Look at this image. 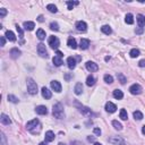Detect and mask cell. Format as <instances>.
<instances>
[{
	"mask_svg": "<svg viewBox=\"0 0 145 145\" xmlns=\"http://www.w3.org/2000/svg\"><path fill=\"white\" fill-rule=\"evenodd\" d=\"M52 113L53 116L57 118V119H62L65 117V111H64V107H62L61 103H56L53 106V109H52Z\"/></svg>",
	"mask_w": 145,
	"mask_h": 145,
	"instance_id": "1",
	"label": "cell"
},
{
	"mask_svg": "<svg viewBox=\"0 0 145 145\" xmlns=\"http://www.w3.org/2000/svg\"><path fill=\"white\" fill-rule=\"evenodd\" d=\"M27 91H28V93L32 94V95L38 94V92H39L38 91V84H36L32 78L27 79Z\"/></svg>",
	"mask_w": 145,
	"mask_h": 145,
	"instance_id": "2",
	"label": "cell"
},
{
	"mask_svg": "<svg viewBox=\"0 0 145 145\" xmlns=\"http://www.w3.org/2000/svg\"><path fill=\"white\" fill-rule=\"evenodd\" d=\"M48 42H49V45L52 49H58L59 45H60V41H59V39L57 36H50Z\"/></svg>",
	"mask_w": 145,
	"mask_h": 145,
	"instance_id": "3",
	"label": "cell"
},
{
	"mask_svg": "<svg viewBox=\"0 0 145 145\" xmlns=\"http://www.w3.org/2000/svg\"><path fill=\"white\" fill-rule=\"evenodd\" d=\"M143 89H142V86L140 84H133L132 86L129 87V92L132 93V94L134 95H137V94H141Z\"/></svg>",
	"mask_w": 145,
	"mask_h": 145,
	"instance_id": "4",
	"label": "cell"
},
{
	"mask_svg": "<svg viewBox=\"0 0 145 145\" xmlns=\"http://www.w3.org/2000/svg\"><path fill=\"white\" fill-rule=\"evenodd\" d=\"M38 52H39V55L41 57H43V58H47L48 57V51L45 49V45L43 43L38 44Z\"/></svg>",
	"mask_w": 145,
	"mask_h": 145,
	"instance_id": "5",
	"label": "cell"
},
{
	"mask_svg": "<svg viewBox=\"0 0 145 145\" xmlns=\"http://www.w3.org/2000/svg\"><path fill=\"white\" fill-rule=\"evenodd\" d=\"M109 143L111 145H125V141L121 137H118V136H115V137H111L109 140Z\"/></svg>",
	"mask_w": 145,
	"mask_h": 145,
	"instance_id": "6",
	"label": "cell"
},
{
	"mask_svg": "<svg viewBox=\"0 0 145 145\" xmlns=\"http://www.w3.org/2000/svg\"><path fill=\"white\" fill-rule=\"evenodd\" d=\"M36 126H39V120L38 119H33V120L28 121V123L26 124V128H27V130H30V132H33V129L35 128Z\"/></svg>",
	"mask_w": 145,
	"mask_h": 145,
	"instance_id": "7",
	"label": "cell"
},
{
	"mask_svg": "<svg viewBox=\"0 0 145 145\" xmlns=\"http://www.w3.org/2000/svg\"><path fill=\"white\" fill-rule=\"evenodd\" d=\"M86 69L89 70V72L93 73V72H96V70L99 69V66L93 61H87L86 62Z\"/></svg>",
	"mask_w": 145,
	"mask_h": 145,
	"instance_id": "8",
	"label": "cell"
},
{
	"mask_svg": "<svg viewBox=\"0 0 145 145\" xmlns=\"http://www.w3.org/2000/svg\"><path fill=\"white\" fill-rule=\"evenodd\" d=\"M76 28H77V31H79V32H85L87 30V24L83 21H79L76 23Z\"/></svg>",
	"mask_w": 145,
	"mask_h": 145,
	"instance_id": "9",
	"label": "cell"
},
{
	"mask_svg": "<svg viewBox=\"0 0 145 145\" xmlns=\"http://www.w3.org/2000/svg\"><path fill=\"white\" fill-rule=\"evenodd\" d=\"M50 85H51V89L55 91V92H57V93L61 92V85L58 81H52L50 83Z\"/></svg>",
	"mask_w": 145,
	"mask_h": 145,
	"instance_id": "10",
	"label": "cell"
},
{
	"mask_svg": "<svg viewBox=\"0 0 145 145\" xmlns=\"http://www.w3.org/2000/svg\"><path fill=\"white\" fill-rule=\"evenodd\" d=\"M35 111L38 115H47L48 113V109H47V107L45 106H39V107H36V109H35Z\"/></svg>",
	"mask_w": 145,
	"mask_h": 145,
	"instance_id": "11",
	"label": "cell"
},
{
	"mask_svg": "<svg viewBox=\"0 0 145 145\" xmlns=\"http://www.w3.org/2000/svg\"><path fill=\"white\" fill-rule=\"evenodd\" d=\"M106 110L108 112H115L116 110H117V107H116V104H113L112 102H107L106 104Z\"/></svg>",
	"mask_w": 145,
	"mask_h": 145,
	"instance_id": "12",
	"label": "cell"
},
{
	"mask_svg": "<svg viewBox=\"0 0 145 145\" xmlns=\"http://www.w3.org/2000/svg\"><path fill=\"white\" fill-rule=\"evenodd\" d=\"M67 64H68V67L70 69H74L76 67V59L74 57H68L67 58Z\"/></svg>",
	"mask_w": 145,
	"mask_h": 145,
	"instance_id": "13",
	"label": "cell"
},
{
	"mask_svg": "<svg viewBox=\"0 0 145 145\" xmlns=\"http://www.w3.org/2000/svg\"><path fill=\"white\" fill-rule=\"evenodd\" d=\"M89 45H90V41L87 39H82L81 42H79V48L83 50H86L89 48Z\"/></svg>",
	"mask_w": 145,
	"mask_h": 145,
	"instance_id": "14",
	"label": "cell"
},
{
	"mask_svg": "<svg viewBox=\"0 0 145 145\" xmlns=\"http://www.w3.org/2000/svg\"><path fill=\"white\" fill-rule=\"evenodd\" d=\"M19 56H21V51L17 49V48H13V49L10 50V57L13 59H17Z\"/></svg>",
	"mask_w": 145,
	"mask_h": 145,
	"instance_id": "15",
	"label": "cell"
},
{
	"mask_svg": "<svg viewBox=\"0 0 145 145\" xmlns=\"http://www.w3.org/2000/svg\"><path fill=\"white\" fill-rule=\"evenodd\" d=\"M112 95H113V98L117 99V100H121V99L124 98V93H123V91H120V90H115Z\"/></svg>",
	"mask_w": 145,
	"mask_h": 145,
	"instance_id": "16",
	"label": "cell"
},
{
	"mask_svg": "<svg viewBox=\"0 0 145 145\" xmlns=\"http://www.w3.org/2000/svg\"><path fill=\"white\" fill-rule=\"evenodd\" d=\"M55 140V133L51 132V130H48L45 133V142H52Z\"/></svg>",
	"mask_w": 145,
	"mask_h": 145,
	"instance_id": "17",
	"label": "cell"
},
{
	"mask_svg": "<svg viewBox=\"0 0 145 145\" xmlns=\"http://www.w3.org/2000/svg\"><path fill=\"white\" fill-rule=\"evenodd\" d=\"M23 26H24V28L26 31H32V30H34V27H35V24H34L33 22H24Z\"/></svg>",
	"mask_w": 145,
	"mask_h": 145,
	"instance_id": "18",
	"label": "cell"
},
{
	"mask_svg": "<svg viewBox=\"0 0 145 145\" xmlns=\"http://www.w3.org/2000/svg\"><path fill=\"white\" fill-rule=\"evenodd\" d=\"M41 93H42V96H43L44 99H47V100H48V99H50L51 95H52V94H51V91H49L47 87H43V89L41 90Z\"/></svg>",
	"mask_w": 145,
	"mask_h": 145,
	"instance_id": "19",
	"label": "cell"
},
{
	"mask_svg": "<svg viewBox=\"0 0 145 145\" xmlns=\"http://www.w3.org/2000/svg\"><path fill=\"white\" fill-rule=\"evenodd\" d=\"M5 36L7 38V40H9V41L11 42H15L16 41V36H15V34H14L11 31H7L5 34Z\"/></svg>",
	"mask_w": 145,
	"mask_h": 145,
	"instance_id": "20",
	"label": "cell"
},
{
	"mask_svg": "<svg viewBox=\"0 0 145 145\" xmlns=\"http://www.w3.org/2000/svg\"><path fill=\"white\" fill-rule=\"evenodd\" d=\"M0 120H1V123L4 124V125H10V124H11L10 118L8 117L7 115H5V113H2V115H1V118H0Z\"/></svg>",
	"mask_w": 145,
	"mask_h": 145,
	"instance_id": "21",
	"label": "cell"
},
{
	"mask_svg": "<svg viewBox=\"0 0 145 145\" xmlns=\"http://www.w3.org/2000/svg\"><path fill=\"white\" fill-rule=\"evenodd\" d=\"M67 44L69 48H73V49H76L77 48V43H76V40L74 38H69L67 41Z\"/></svg>",
	"mask_w": 145,
	"mask_h": 145,
	"instance_id": "22",
	"label": "cell"
},
{
	"mask_svg": "<svg viewBox=\"0 0 145 145\" xmlns=\"http://www.w3.org/2000/svg\"><path fill=\"white\" fill-rule=\"evenodd\" d=\"M101 31L104 34H107V35H109V34L112 33V30H111V27H110L109 25H103V26L101 27Z\"/></svg>",
	"mask_w": 145,
	"mask_h": 145,
	"instance_id": "23",
	"label": "cell"
},
{
	"mask_svg": "<svg viewBox=\"0 0 145 145\" xmlns=\"http://www.w3.org/2000/svg\"><path fill=\"white\" fill-rule=\"evenodd\" d=\"M137 23H138V25H140V27L145 26V16L138 15L137 16Z\"/></svg>",
	"mask_w": 145,
	"mask_h": 145,
	"instance_id": "24",
	"label": "cell"
},
{
	"mask_svg": "<svg viewBox=\"0 0 145 145\" xmlns=\"http://www.w3.org/2000/svg\"><path fill=\"white\" fill-rule=\"evenodd\" d=\"M36 36H38V39L39 40H44L45 39V32L43 30H41V28H40V30H38L36 31Z\"/></svg>",
	"mask_w": 145,
	"mask_h": 145,
	"instance_id": "25",
	"label": "cell"
},
{
	"mask_svg": "<svg viewBox=\"0 0 145 145\" xmlns=\"http://www.w3.org/2000/svg\"><path fill=\"white\" fill-rule=\"evenodd\" d=\"M82 92H83V85H82V83H77L75 86V94H82Z\"/></svg>",
	"mask_w": 145,
	"mask_h": 145,
	"instance_id": "26",
	"label": "cell"
},
{
	"mask_svg": "<svg viewBox=\"0 0 145 145\" xmlns=\"http://www.w3.org/2000/svg\"><path fill=\"white\" fill-rule=\"evenodd\" d=\"M52 61H53V64H55V66H57V67H59V66H61L62 65L61 58H59V57H57V56H55L52 58Z\"/></svg>",
	"mask_w": 145,
	"mask_h": 145,
	"instance_id": "27",
	"label": "cell"
},
{
	"mask_svg": "<svg viewBox=\"0 0 145 145\" xmlns=\"http://www.w3.org/2000/svg\"><path fill=\"white\" fill-rule=\"evenodd\" d=\"M86 84H87V86H93V85L95 84V78L93 77V76H87Z\"/></svg>",
	"mask_w": 145,
	"mask_h": 145,
	"instance_id": "28",
	"label": "cell"
},
{
	"mask_svg": "<svg viewBox=\"0 0 145 145\" xmlns=\"http://www.w3.org/2000/svg\"><path fill=\"white\" fill-rule=\"evenodd\" d=\"M125 22H126L127 24H133V23H134V16H133L132 14H127L126 17H125Z\"/></svg>",
	"mask_w": 145,
	"mask_h": 145,
	"instance_id": "29",
	"label": "cell"
},
{
	"mask_svg": "<svg viewBox=\"0 0 145 145\" xmlns=\"http://www.w3.org/2000/svg\"><path fill=\"white\" fill-rule=\"evenodd\" d=\"M103 78H104V82H106V83H108V84L113 83V77H112L111 75H109V74H106Z\"/></svg>",
	"mask_w": 145,
	"mask_h": 145,
	"instance_id": "30",
	"label": "cell"
},
{
	"mask_svg": "<svg viewBox=\"0 0 145 145\" xmlns=\"http://www.w3.org/2000/svg\"><path fill=\"white\" fill-rule=\"evenodd\" d=\"M129 55H130L132 58H136V57L140 56V50L138 49H132L130 50V52H129Z\"/></svg>",
	"mask_w": 145,
	"mask_h": 145,
	"instance_id": "31",
	"label": "cell"
},
{
	"mask_svg": "<svg viewBox=\"0 0 145 145\" xmlns=\"http://www.w3.org/2000/svg\"><path fill=\"white\" fill-rule=\"evenodd\" d=\"M47 9L50 11V13H57L58 11V9H57V7L55 5H52V4H50V5H48L47 6Z\"/></svg>",
	"mask_w": 145,
	"mask_h": 145,
	"instance_id": "32",
	"label": "cell"
},
{
	"mask_svg": "<svg viewBox=\"0 0 145 145\" xmlns=\"http://www.w3.org/2000/svg\"><path fill=\"white\" fill-rule=\"evenodd\" d=\"M120 118L123 119V120H127V118H128V115H127V111L125 109H121L120 110Z\"/></svg>",
	"mask_w": 145,
	"mask_h": 145,
	"instance_id": "33",
	"label": "cell"
},
{
	"mask_svg": "<svg viewBox=\"0 0 145 145\" xmlns=\"http://www.w3.org/2000/svg\"><path fill=\"white\" fill-rule=\"evenodd\" d=\"M79 110H81V112L85 113V115H91V113H92L91 109H89V108H86V107H81L79 108Z\"/></svg>",
	"mask_w": 145,
	"mask_h": 145,
	"instance_id": "34",
	"label": "cell"
},
{
	"mask_svg": "<svg viewBox=\"0 0 145 145\" xmlns=\"http://www.w3.org/2000/svg\"><path fill=\"white\" fill-rule=\"evenodd\" d=\"M112 125H113V127H115V128L117 129V130H121V129H123V126H121V124L118 123L117 120H113V121H112Z\"/></svg>",
	"mask_w": 145,
	"mask_h": 145,
	"instance_id": "35",
	"label": "cell"
},
{
	"mask_svg": "<svg viewBox=\"0 0 145 145\" xmlns=\"http://www.w3.org/2000/svg\"><path fill=\"white\" fill-rule=\"evenodd\" d=\"M78 4H79L78 1H67L68 9H69V10H72L73 8H74V6H76V5H78Z\"/></svg>",
	"mask_w": 145,
	"mask_h": 145,
	"instance_id": "36",
	"label": "cell"
},
{
	"mask_svg": "<svg viewBox=\"0 0 145 145\" xmlns=\"http://www.w3.org/2000/svg\"><path fill=\"white\" fill-rule=\"evenodd\" d=\"M117 78L119 79V82H120L121 84H125V83H126V77H125L123 74H120V73L117 74Z\"/></svg>",
	"mask_w": 145,
	"mask_h": 145,
	"instance_id": "37",
	"label": "cell"
},
{
	"mask_svg": "<svg viewBox=\"0 0 145 145\" xmlns=\"http://www.w3.org/2000/svg\"><path fill=\"white\" fill-rule=\"evenodd\" d=\"M134 118L137 120H141V119H143V113L141 111H134Z\"/></svg>",
	"mask_w": 145,
	"mask_h": 145,
	"instance_id": "38",
	"label": "cell"
},
{
	"mask_svg": "<svg viewBox=\"0 0 145 145\" xmlns=\"http://www.w3.org/2000/svg\"><path fill=\"white\" fill-rule=\"evenodd\" d=\"M8 100H9L10 102H13V103H18V98H16L15 95L9 94L8 95Z\"/></svg>",
	"mask_w": 145,
	"mask_h": 145,
	"instance_id": "39",
	"label": "cell"
},
{
	"mask_svg": "<svg viewBox=\"0 0 145 145\" xmlns=\"http://www.w3.org/2000/svg\"><path fill=\"white\" fill-rule=\"evenodd\" d=\"M50 28H51L52 31H58V30H59V25L57 24V23L52 22V23L50 24Z\"/></svg>",
	"mask_w": 145,
	"mask_h": 145,
	"instance_id": "40",
	"label": "cell"
},
{
	"mask_svg": "<svg viewBox=\"0 0 145 145\" xmlns=\"http://www.w3.org/2000/svg\"><path fill=\"white\" fill-rule=\"evenodd\" d=\"M16 28H17V32H18V34H19V38H21V39H23V38H24V35H23V30H22V28L18 26V25H17V26H16Z\"/></svg>",
	"mask_w": 145,
	"mask_h": 145,
	"instance_id": "41",
	"label": "cell"
},
{
	"mask_svg": "<svg viewBox=\"0 0 145 145\" xmlns=\"http://www.w3.org/2000/svg\"><path fill=\"white\" fill-rule=\"evenodd\" d=\"M1 145H7V143H6V136L4 133H1Z\"/></svg>",
	"mask_w": 145,
	"mask_h": 145,
	"instance_id": "42",
	"label": "cell"
},
{
	"mask_svg": "<svg viewBox=\"0 0 145 145\" xmlns=\"http://www.w3.org/2000/svg\"><path fill=\"white\" fill-rule=\"evenodd\" d=\"M6 15H7V10H6L5 8H1V9H0V16L4 17V16H6Z\"/></svg>",
	"mask_w": 145,
	"mask_h": 145,
	"instance_id": "43",
	"label": "cell"
},
{
	"mask_svg": "<svg viewBox=\"0 0 145 145\" xmlns=\"http://www.w3.org/2000/svg\"><path fill=\"white\" fill-rule=\"evenodd\" d=\"M93 132H94V134H95L96 136H100V135H101V129H100V128H94V130H93Z\"/></svg>",
	"mask_w": 145,
	"mask_h": 145,
	"instance_id": "44",
	"label": "cell"
},
{
	"mask_svg": "<svg viewBox=\"0 0 145 145\" xmlns=\"http://www.w3.org/2000/svg\"><path fill=\"white\" fill-rule=\"evenodd\" d=\"M135 32H136V34H142L144 32V28L143 27H140V28H136L135 30Z\"/></svg>",
	"mask_w": 145,
	"mask_h": 145,
	"instance_id": "45",
	"label": "cell"
},
{
	"mask_svg": "<svg viewBox=\"0 0 145 145\" xmlns=\"http://www.w3.org/2000/svg\"><path fill=\"white\" fill-rule=\"evenodd\" d=\"M56 55H57V57H59V58H62V57H64V55H62V52H61V51H59V50H57Z\"/></svg>",
	"mask_w": 145,
	"mask_h": 145,
	"instance_id": "46",
	"label": "cell"
},
{
	"mask_svg": "<svg viewBox=\"0 0 145 145\" xmlns=\"http://www.w3.org/2000/svg\"><path fill=\"white\" fill-rule=\"evenodd\" d=\"M138 66L140 67H145V59H143V60H141L140 62H138Z\"/></svg>",
	"mask_w": 145,
	"mask_h": 145,
	"instance_id": "47",
	"label": "cell"
},
{
	"mask_svg": "<svg viewBox=\"0 0 145 145\" xmlns=\"http://www.w3.org/2000/svg\"><path fill=\"white\" fill-rule=\"evenodd\" d=\"M0 41H1V47H4L5 43H6V39H5V36H1V38H0Z\"/></svg>",
	"mask_w": 145,
	"mask_h": 145,
	"instance_id": "48",
	"label": "cell"
},
{
	"mask_svg": "<svg viewBox=\"0 0 145 145\" xmlns=\"http://www.w3.org/2000/svg\"><path fill=\"white\" fill-rule=\"evenodd\" d=\"M38 21H39V22H43V21H44V19H43V16L40 15V16L38 17Z\"/></svg>",
	"mask_w": 145,
	"mask_h": 145,
	"instance_id": "49",
	"label": "cell"
},
{
	"mask_svg": "<svg viewBox=\"0 0 145 145\" xmlns=\"http://www.w3.org/2000/svg\"><path fill=\"white\" fill-rule=\"evenodd\" d=\"M87 140H89V142H94V137H87Z\"/></svg>",
	"mask_w": 145,
	"mask_h": 145,
	"instance_id": "50",
	"label": "cell"
},
{
	"mask_svg": "<svg viewBox=\"0 0 145 145\" xmlns=\"http://www.w3.org/2000/svg\"><path fill=\"white\" fill-rule=\"evenodd\" d=\"M72 145H82L79 142H74V143H72Z\"/></svg>",
	"mask_w": 145,
	"mask_h": 145,
	"instance_id": "51",
	"label": "cell"
},
{
	"mask_svg": "<svg viewBox=\"0 0 145 145\" xmlns=\"http://www.w3.org/2000/svg\"><path fill=\"white\" fill-rule=\"evenodd\" d=\"M142 133H143V134L145 135V125L143 126V128H142Z\"/></svg>",
	"mask_w": 145,
	"mask_h": 145,
	"instance_id": "52",
	"label": "cell"
},
{
	"mask_svg": "<svg viewBox=\"0 0 145 145\" xmlns=\"http://www.w3.org/2000/svg\"><path fill=\"white\" fill-rule=\"evenodd\" d=\"M110 60V57H106V61H109Z\"/></svg>",
	"mask_w": 145,
	"mask_h": 145,
	"instance_id": "53",
	"label": "cell"
},
{
	"mask_svg": "<svg viewBox=\"0 0 145 145\" xmlns=\"http://www.w3.org/2000/svg\"><path fill=\"white\" fill-rule=\"evenodd\" d=\"M39 145H47V144H45V143H44V142H42V143H40Z\"/></svg>",
	"mask_w": 145,
	"mask_h": 145,
	"instance_id": "54",
	"label": "cell"
},
{
	"mask_svg": "<svg viewBox=\"0 0 145 145\" xmlns=\"http://www.w3.org/2000/svg\"><path fill=\"white\" fill-rule=\"evenodd\" d=\"M94 145H102L101 143H94Z\"/></svg>",
	"mask_w": 145,
	"mask_h": 145,
	"instance_id": "55",
	"label": "cell"
},
{
	"mask_svg": "<svg viewBox=\"0 0 145 145\" xmlns=\"http://www.w3.org/2000/svg\"><path fill=\"white\" fill-rule=\"evenodd\" d=\"M58 145H66V144H64V143H59Z\"/></svg>",
	"mask_w": 145,
	"mask_h": 145,
	"instance_id": "56",
	"label": "cell"
}]
</instances>
